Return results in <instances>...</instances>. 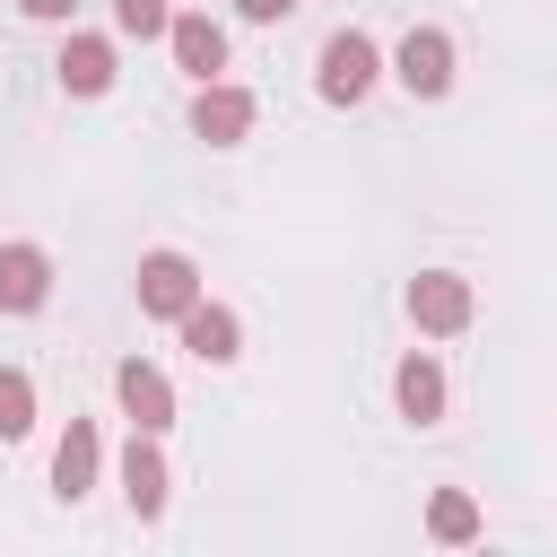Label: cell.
Returning <instances> with one entry per match:
<instances>
[{
    "label": "cell",
    "instance_id": "cell-5",
    "mask_svg": "<svg viewBox=\"0 0 557 557\" xmlns=\"http://www.w3.org/2000/svg\"><path fill=\"white\" fill-rule=\"evenodd\" d=\"M392 78H400L409 96H426V104H435V96L453 87V35H444V26H409V35H400V52H392Z\"/></svg>",
    "mask_w": 557,
    "mask_h": 557
},
{
    "label": "cell",
    "instance_id": "cell-4",
    "mask_svg": "<svg viewBox=\"0 0 557 557\" xmlns=\"http://www.w3.org/2000/svg\"><path fill=\"white\" fill-rule=\"evenodd\" d=\"M252 122H261L252 87L200 78V96H191V139H209V148H235V139H252Z\"/></svg>",
    "mask_w": 557,
    "mask_h": 557
},
{
    "label": "cell",
    "instance_id": "cell-8",
    "mask_svg": "<svg viewBox=\"0 0 557 557\" xmlns=\"http://www.w3.org/2000/svg\"><path fill=\"white\" fill-rule=\"evenodd\" d=\"M174 331H183V348H191L200 366H235V357H244V322H235V305H209V296H200Z\"/></svg>",
    "mask_w": 557,
    "mask_h": 557
},
{
    "label": "cell",
    "instance_id": "cell-14",
    "mask_svg": "<svg viewBox=\"0 0 557 557\" xmlns=\"http://www.w3.org/2000/svg\"><path fill=\"white\" fill-rule=\"evenodd\" d=\"M426 531H435L444 548H461V540H479V505H470L461 487H435V505H426Z\"/></svg>",
    "mask_w": 557,
    "mask_h": 557
},
{
    "label": "cell",
    "instance_id": "cell-7",
    "mask_svg": "<svg viewBox=\"0 0 557 557\" xmlns=\"http://www.w3.org/2000/svg\"><path fill=\"white\" fill-rule=\"evenodd\" d=\"M165 496H174V470H165L157 435H148V426H131V453H122V505H131L139 522H157V513H165Z\"/></svg>",
    "mask_w": 557,
    "mask_h": 557
},
{
    "label": "cell",
    "instance_id": "cell-17",
    "mask_svg": "<svg viewBox=\"0 0 557 557\" xmlns=\"http://www.w3.org/2000/svg\"><path fill=\"white\" fill-rule=\"evenodd\" d=\"M235 9H244V17H252V26H278V17H287V9H296V0H235Z\"/></svg>",
    "mask_w": 557,
    "mask_h": 557
},
{
    "label": "cell",
    "instance_id": "cell-1",
    "mask_svg": "<svg viewBox=\"0 0 557 557\" xmlns=\"http://www.w3.org/2000/svg\"><path fill=\"white\" fill-rule=\"evenodd\" d=\"M374 78H383V52H374V35H366V26H339V35L322 44V61H313L322 104H366V96H374Z\"/></svg>",
    "mask_w": 557,
    "mask_h": 557
},
{
    "label": "cell",
    "instance_id": "cell-6",
    "mask_svg": "<svg viewBox=\"0 0 557 557\" xmlns=\"http://www.w3.org/2000/svg\"><path fill=\"white\" fill-rule=\"evenodd\" d=\"M113 400H122V418L148 426V435L174 426V383H165V366H148V357H122V366H113Z\"/></svg>",
    "mask_w": 557,
    "mask_h": 557
},
{
    "label": "cell",
    "instance_id": "cell-15",
    "mask_svg": "<svg viewBox=\"0 0 557 557\" xmlns=\"http://www.w3.org/2000/svg\"><path fill=\"white\" fill-rule=\"evenodd\" d=\"M35 426V374L26 366H0V444H17Z\"/></svg>",
    "mask_w": 557,
    "mask_h": 557
},
{
    "label": "cell",
    "instance_id": "cell-12",
    "mask_svg": "<svg viewBox=\"0 0 557 557\" xmlns=\"http://www.w3.org/2000/svg\"><path fill=\"white\" fill-rule=\"evenodd\" d=\"M52 70H61L70 96H104V87H113V44H104V35H70Z\"/></svg>",
    "mask_w": 557,
    "mask_h": 557
},
{
    "label": "cell",
    "instance_id": "cell-13",
    "mask_svg": "<svg viewBox=\"0 0 557 557\" xmlns=\"http://www.w3.org/2000/svg\"><path fill=\"white\" fill-rule=\"evenodd\" d=\"M392 400H400V418L435 426V418H444V366H435V357H400V374H392Z\"/></svg>",
    "mask_w": 557,
    "mask_h": 557
},
{
    "label": "cell",
    "instance_id": "cell-9",
    "mask_svg": "<svg viewBox=\"0 0 557 557\" xmlns=\"http://www.w3.org/2000/svg\"><path fill=\"white\" fill-rule=\"evenodd\" d=\"M52 296V252L44 244H0V313H35Z\"/></svg>",
    "mask_w": 557,
    "mask_h": 557
},
{
    "label": "cell",
    "instance_id": "cell-18",
    "mask_svg": "<svg viewBox=\"0 0 557 557\" xmlns=\"http://www.w3.org/2000/svg\"><path fill=\"white\" fill-rule=\"evenodd\" d=\"M17 9H26V17H44V26H70V9H78V0H17Z\"/></svg>",
    "mask_w": 557,
    "mask_h": 557
},
{
    "label": "cell",
    "instance_id": "cell-2",
    "mask_svg": "<svg viewBox=\"0 0 557 557\" xmlns=\"http://www.w3.org/2000/svg\"><path fill=\"white\" fill-rule=\"evenodd\" d=\"M191 305H200V270H191V252H174V244L139 252V313H148V322H183Z\"/></svg>",
    "mask_w": 557,
    "mask_h": 557
},
{
    "label": "cell",
    "instance_id": "cell-10",
    "mask_svg": "<svg viewBox=\"0 0 557 557\" xmlns=\"http://www.w3.org/2000/svg\"><path fill=\"white\" fill-rule=\"evenodd\" d=\"M96 470H104V435H96V418H70V435L52 444V487L78 505L96 487Z\"/></svg>",
    "mask_w": 557,
    "mask_h": 557
},
{
    "label": "cell",
    "instance_id": "cell-16",
    "mask_svg": "<svg viewBox=\"0 0 557 557\" xmlns=\"http://www.w3.org/2000/svg\"><path fill=\"white\" fill-rule=\"evenodd\" d=\"M113 26H122V35H165L174 9H165V0H113Z\"/></svg>",
    "mask_w": 557,
    "mask_h": 557
},
{
    "label": "cell",
    "instance_id": "cell-11",
    "mask_svg": "<svg viewBox=\"0 0 557 557\" xmlns=\"http://www.w3.org/2000/svg\"><path fill=\"white\" fill-rule=\"evenodd\" d=\"M165 44H174V61H183L191 78H218V70H226V26H218L209 9H183V17L165 26Z\"/></svg>",
    "mask_w": 557,
    "mask_h": 557
},
{
    "label": "cell",
    "instance_id": "cell-3",
    "mask_svg": "<svg viewBox=\"0 0 557 557\" xmlns=\"http://www.w3.org/2000/svg\"><path fill=\"white\" fill-rule=\"evenodd\" d=\"M470 313H479V296H470V278H461V270H418V278H409V322H418L426 339L470 331Z\"/></svg>",
    "mask_w": 557,
    "mask_h": 557
}]
</instances>
